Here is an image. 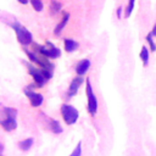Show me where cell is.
<instances>
[{
  "mask_svg": "<svg viewBox=\"0 0 156 156\" xmlns=\"http://www.w3.org/2000/svg\"><path fill=\"white\" fill-rule=\"evenodd\" d=\"M33 49L35 52H39V55H43L50 60H54V58H57L60 55H61V50L55 46L51 41H46L45 45H39L37 43H33Z\"/></svg>",
  "mask_w": 156,
  "mask_h": 156,
  "instance_id": "1",
  "label": "cell"
},
{
  "mask_svg": "<svg viewBox=\"0 0 156 156\" xmlns=\"http://www.w3.org/2000/svg\"><path fill=\"white\" fill-rule=\"evenodd\" d=\"M11 26H12V28H13V30L16 33L17 40H18V43L21 45L28 46V45L33 44V35L24 26H22L20 22H13Z\"/></svg>",
  "mask_w": 156,
  "mask_h": 156,
  "instance_id": "2",
  "label": "cell"
},
{
  "mask_svg": "<svg viewBox=\"0 0 156 156\" xmlns=\"http://www.w3.org/2000/svg\"><path fill=\"white\" fill-rule=\"evenodd\" d=\"M60 111H61V116H62L65 123L68 124V126L74 124L78 121V118H79L78 110L74 106L69 105V104H62Z\"/></svg>",
  "mask_w": 156,
  "mask_h": 156,
  "instance_id": "3",
  "label": "cell"
},
{
  "mask_svg": "<svg viewBox=\"0 0 156 156\" xmlns=\"http://www.w3.org/2000/svg\"><path fill=\"white\" fill-rule=\"evenodd\" d=\"M85 93H87V99H88V111L91 116H95L98 112V100L96 96L93 91V87L91 83L89 80V78L85 80Z\"/></svg>",
  "mask_w": 156,
  "mask_h": 156,
  "instance_id": "4",
  "label": "cell"
},
{
  "mask_svg": "<svg viewBox=\"0 0 156 156\" xmlns=\"http://www.w3.org/2000/svg\"><path fill=\"white\" fill-rule=\"evenodd\" d=\"M23 63L26 65V68H27L28 73L32 76V78H33L35 85H37L38 88H41V87L46 83V79L44 78V76H43V73H41V69H40L39 67H35L34 65H32V63H29V62H23Z\"/></svg>",
  "mask_w": 156,
  "mask_h": 156,
  "instance_id": "5",
  "label": "cell"
},
{
  "mask_svg": "<svg viewBox=\"0 0 156 156\" xmlns=\"http://www.w3.org/2000/svg\"><path fill=\"white\" fill-rule=\"evenodd\" d=\"M0 126H1V128L4 130L12 132V130H15L17 128V119H16V117L0 115Z\"/></svg>",
  "mask_w": 156,
  "mask_h": 156,
  "instance_id": "6",
  "label": "cell"
},
{
  "mask_svg": "<svg viewBox=\"0 0 156 156\" xmlns=\"http://www.w3.org/2000/svg\"><path fill=\"white\" fill-rule=\"evenodd\" d=\"M23 91H24L26 96L28 98L29 104H30L33 107H39V106L43 104V101H44V96H43L41 94L35 93L34 90H29V89H27V88H24Z\"/></svg>",
  "mask_w": 156,
  "mask_h": 156,
  "instance_id": "7",
  "label": "cell"
},
{
  "mask_svg": "<svg viewBox=\"0 0 156 156\" xmlns=\"http://www.w3.org/2000/svg\"><path fill=\"white\" fill-rule=\"evenodd\" d=\"M83 82H84L83 76H77V77H74V78L71 80L69 87H68V90H67V99L73 98V96L78 93V89H79V87L83 84Z\"/></svg>",
  "mask_w": 156,
  "mask_h": 156,
  "instance_id": "8",
  "label": "cell"
},
{
  "mask_svg": "<svg viewBox=\"0 0 156 156\" xmlns=\"http://www.w3.org/2000/svg\"><path fill=\"white\" fill-rule=\"evenodd\" d=\"M90 65H91V62H90L89 58H83V60H80V61L77 63V66H76V73H77V76H84V74L89 71Z\"/></svg>",
  "mask_w": 156,
  "mask_h": 156,
  "instance_id": "9",
  "label": "cell"
},
{
  "mask_svg": "<svg viewBox=\"0 0 156 156\" xmlns=\"http://www.w3.org/2000/svg\"><path fill=\"white\" fill-rule=\"evenodd\" d=\"M78 48H79V43H78V41L71 39V38H66V39L63 40V49H65L66 52H73V51H76Z\"/></svg>",
  "mask_w": 156,
  "mask_h": 156,
  "instance_id": "10",
  "label": "cell"
},
{
  "mask_svg": "<svg viewBox=\"0 0 156 156\" xmlns=\"http://www.w3.org/2000/svg\"><path fill=\"white\" fill-rule=\"evenodd\" d=\"M68 20H69V13H68V12H65V13H63V17L61 18V21L56 24V27H55V29H54V34H55V35H58V34L63 30V28L66 27Z\"/></svg>",
  "mask_w": 156,
  "mask_h": 156,
  "instance_id": "11",
  "label": "cell"
},
{
  "mask_svg": "<svg viewBox=\"0 0 156 156\" xmlns=\"http://www.w3.org/2000/svg\"><path fill=\"white\" fill-rule=\"evenodd\" d=\"M33 144H34V139L30 136V138H26V139L18 141L17 145H18V149H20V150H22V151H28V150L32 149Z\"/></svg>",
  "mask_w": 156,
  "mask_h": 156,
  "instance_id": "12",
  "label": "cell"
},
{
  "mask_svg": "<svg viewBox=\"0 0 156 156\" xmlns=\"http://www.w3.org/2000/svg\"><path fill=\"white\" fill-rule=\"evenodd\" d=\"M49 129L54 133V134H61L63 132V128L61 127L60 122L57 119H50V124H49Z\"/></svg>",
  "mask_w": 156,
  "mask_h": 156,
  "instance_id": "13",
  "label": "cell"
},
{
  "mask_svg": "<svg viewBox=\"0 0 156 156\" xmlns=\"http://www.w3.org/2000/svg\"><path fill=\"white\" fill-rule=\"evenodd\" d=\"M141 61H143V65L144 66H147L149 65V58H150V55H149V49L146 46H141V50H140V54H139Z\"/></svg>",
  "mask_w": 156,
  "mask_h": 156,
  "instance_id": "14",
  "label": "cell"
},
{
  "mask_svg": "<svg viewBox=\"0 0 156 156\" xmlns=\"http://www.w3.org/2000/svg\"><path fill=\"white\" fill-rule=\"evenodd\" d=\"M62 9L61 2H58L57 0H51L50 1V12L51 15H57Z\"/></svg>",
  "mask_w": 156,
  "mask_h": 156,
  "instance_id": "15",
  "label": "cell"
},
{
  "mask_svg": "<svg viewBox=\"0 0 156 156\" xmlns=\"http://www.w3.org/2000/svg\"><path fill=\"white\" fill-rule=\"evenodd\" d=\"M29 2H30V5H32V7H33L37 12L43 11L44 5H43V1H41V0H29Z\"/></svg>",
  "mask_w": 156,
  "mask_h": 156,
  "instance_id": "16",
  "label": "cell"
},
{
  "mask_svg": "<svg viewBox=\"0 0 156 156\" xmlns=\"http://www.w3.org/2000/svg\"><path fill=\"white\" fill-rule=\"evenodd\" d=\"M134 4H135V0H129V1H128V6H127L126 13H124V17H126V18H128V17L132 15V11H133V9H134Z\"/></svg>",
  "mask_w": 156,
  "mask_h": 156,
  "instance_id": "17",
  "label": "cell"
},
{
  "mask_svg": "<svg viewBox=\"0 0 156 156\" xmlns=\"http://www.w3.org/2000/svg\"><path fill=\"white\" fill-rule=\"evenodd\" d=\"M80 155H82V141H79L77 144V146L74 147V150L68 156H80Z\"/></svg>",
  "mask_w": 156,
  "mask_h": 156,
  "instance_id": "18",
  "label": "cell"
},
{
  "mask_svg": "<svg viewBox=\"0 0 156 156\" xmlns=\"http://www.w3.org/2000/svg\"><path fill=\"white\" fill-rule=\"evenodd\" d=\"M146 41L149 43V46H150L151 51H155V50H156V44H155L154 40H152V34H151V33H149V34L146 35Z\"/></svg>",
  "mask_w": 156,
  "mask_h": 156,
  "instance_id": "19",
  "label": "cell"
},
{
  "mask_svg": "<svg viewBox=\"0 0 156 156\" xmlns=\"http://www.w3.org/2000/svg\"><path fill=\"white\" fill-rule=\"evenodd\" d=\"M151 34H152V37H156V23L154 24V27H152V29H151V32H150Z\"/></svg>",
  "mask_w": 156,
  "mask_h": 156,
  "instance_id": "20",
  "label": "cell"
},
{
  "mask_svg": "<svg viewBox=\"0 0 156 156\" xmlns=\"http://www.w3.org/2000/svg\"><path fill=\"white\" fill-rule=\"evenodd\" d=\"M121 13H122V7L119 6V7L117 9V17H118V18H121Z\"/></svg>",
  "mask_w": 156,
  "mask_h": 156,
  "instance_id": "21",
  "label": "cell"
},
{
  "mask_svg": "<svg viewBox=\"0 0 156 156\" xmlns=\"http://www.w3.org/2000/svg\"><path fill=\"white\" fill-rule=\"evenodd\" d=\"M4 149H5V147H4V144H2V143H0V154H2V152H4Z\"/></svg>",
  "mask_w": 156,
  "mask_h": 156,
  "instance_id": "22",
  "label": "cell"
},
{
  "mask_svg": "<svg viewBox=\"0 0 156 156\" xmlns=\"http://www.w3.org/2000/svg\"><path fill=\"white\" fill-rule=\"evenodd\" d=\"M18 2H21V4H23V5H26V4H28V1L29 0H17Z\"/></svg>",
  "mask_w": 156,
  "mask_h": 156,
  "instance_id": "23",
  "label": "cell"
},
{
  "mask_svg": "<svg viewBox=\"0 0 156 156\" xmlns=\"http://www.w3.org/2000/svg\"><path fill=\"white\" fill-rule=\"evenodd\" d=\"M0 156H4V155H2V154H0Z\"/></svg>",
  "mask_w": 156,
  "mask_h": 156,
  "instance_id": "24",
  "label": "cell"
}]
</instances>
